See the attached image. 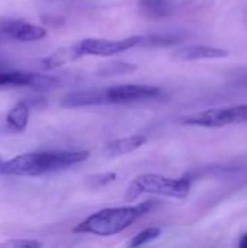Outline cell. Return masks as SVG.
Here are the masks:
<instances>
[{
    "label": "cell",
    "mask_w": 247,
    "mask_h": 248,
    "mask_svg": "<svg viewBox=\"0 0 247 248\" xmlns=\"http://www.w3.org/2000/svg\"><path fill=\"white\" fill-rule=\"evenodd\" d=\"M162 94V90L148 84H119L103 89L105 105H125L156 99Z\"/></svg>",
    "instance_id": "6"
},
{
    "label": "cell",
    "mask_w": 247,
    "mask_h": 248,
    "mask_svg": "<svg viewBox=\"0 0 247 248\" xmlns=\"http://www.w3.org/2000/svg\"><path fill=\"white\" fill-rule=\"evenodd\" d=\"M239 247L242 248H247V234H243L240 241H239Z\"/></svg>",
    "instance_id": "19"
},
{
    "label": "cell",
    "mask_w": 247,
    "mask_h": 248,
    "mask_svg": "<svg viewBox=\"0 0 247 248\" xmlns=\"http://www.w3.org/2000/svg\"><path fill=\"white\" fill-rule=\"evenodd\" d=\"M181 124L201 128H223L227 125L247 124V103L226 108H213L181 118Z\"/></svg>",
    "instance_id": "4"
},
{
    "label": "cell",
    "mask_w": 247,
    "mask_h": 248,
    "mask_svg": "<svg viewBox=\"0 0 247 248\" xmlns=\"http://www.w3.org/2000/svg\"><path fill=\"white\" fill-rule=\"evenodd\" d=\"M44 244L36 240H23V238H15V240H6L0 243V247L3 248H36L42 247Z\"/></svg>",
    "instance_id": "16"
},
{
    "label": "cell",
    "mask_w": 247,
    "mask_h": 248,
    "mask_svg": "<svg viewBox=\"0 0 247 248\" xmlns=\"http://www.w3.org/2000/svg\"><path fill=\"white\" fill-rule=\"evenodd\" d=\"M141 4L154 16H165L167 13V4L165 0H141Z\"/></svg>",
    "instance_id": "15"
},
{
    "label": "cell",
    "mask_w": 247,
    "mask_h": 248,
    "mask_svg": "<svg viewBox=\"0 0 247 248\" xmlns=\"http://www.w3.org/2000/svg\"><path fill=\"white\" fill-rule=\"evenodd\" d=\"M58 80L49 74L32 71H0V89L32 87L36 90H48L57 86Z\"/></svg>",
    "instance_id": "7"
},
{
    "label": "cell",
    "mask_w": 247,
    "mask_h": 248,
    "mask_svg": "<svg viewBox=\"0 0 247 248\" xmlns=\"http://www.w3.org/2000/svg\"><path fill=\"white\" fill-rule=\"evenodd\" d=\"M4 35L19 42H35L47 36V29L44 26L26 22V20H4L0 25Z\"/></svg>",
    "instance_id": "8"
},
{
    "label": "cell",
    "mask_w": 247,
    "mask_h": 248,
    "mask_svg": "<svg viewBox=\"0 0 247 248\" xmlns=\"http://www.w3.org/2000/svg\"><path fill=\"white\" fill-rule=\"evenodd\" d=\"M79 54L76 51V46L74 44L73 45H68V46H63L57 51H54L51 55H47L45 58H42L39 61V65L42 70L45 71H52V70H57L68 62H73L76 60H79Z\"/></svg>",
    "instance_id": "12"
},
{
    "label": "cell",
    "mask_w": 247,
    "mask_h": 248,
    "mask_svg": "<svg viewBox=\"0 0 247 248\" xmlns=\"http://www.w3.org/2000/svg\"><path fill=\"white\" fill-rule=\"evenodd\" d=\"M146 141H147V138L144 135H130V137L116 138L106 144L103 153L108 158L122 157L125 154H130V153L141 148L146 144Z\"/></svg>",
    "instance_id": "10"
},
{
    "label": "cell",
    "mask_w": 247,
    "mask_h": 248,
    "mask_svg": "<svg viewBox=\"0 0 247 248\" xmlns=\"http://www.w3.org/2000/svg\"><path fill=\"white\" fill-rule=\"evenodd\" d=\"M116 179H118L116 173H99V174L90 176L89 183L93 187H100V186H105V185H109V183L115 182Z\"/></svg>",
    "instance_id": "18"
},
{
    "label": "cell",
    "mask_w": 247,
    "mask_h": 248,
    "mask_svg": "<svg viewBox=\"0 0 247 248\" xmlns=\"http://www.w3.org/2000/svg\"><path fill=\"white\" fill-rule=\"evenodd\" d=\"M143 38L138 35H131L122 39H105V38H86L74 44L79 57H114L125 52L138 44Z\"/></svg>",
    "instance_id": "5"
},
{
    "label": "cell",
    "mask_w": 247,
    "mask_h": 248,
    "mask_svg": "<svg viewBox=\"0 0 247 248\" xmlns=\"http://www.w3.org/2000/svg\"><path fill=\"white\" fill-rule=\"evenodd\" d=\"M191 190V177L170 179L160 174H141L135 177L125 192V201H137L141 195H159L173 199H185Z\"/></svg>",
    "instance_id": "3"
},
{
    "label": "cell",
    "mask_w": 247,
    "mask_h": 248,
    "mask_svg": "<svg viewBox=\"0 0 247 248\" xmlns=\"http://www.w3.org/2000/svg\"><path fill=\"white\" fill-rule=\"evenodd\" d=\"M1 161H3V160H1V158H0V164H1Z\"/></svg>",
    "instance_id": "20"
},
{
    "label": "cell",
    "mask_w": 247,
    "mask_h": 248,
    "mask_svg": "<svg viewBox=\"0 0 247 248\" xmlns=\"http://www.w3.org/2000/svg\"><path fill=\"white\" fill-rule=\"evenodd\" d=\"M95 105H105L103 89L76 90L66 94L61 100V106L64 108H80V106H95Z\"/></svg>",
    "instance_id": "11"
},
{
    "label": "cell",
    "mask_w": 247,
    "mask_h": 248,
    "mask_svg": "<svg viewBox=\"0 0 247 248\" xmlns=\"http://www.w3.org/2000/svg\"><path fill=\"white\" fill-rule=\"evenodd\" d=\"M86 150H61V151H36L19 154L10 160L1 161L0 174L15 177H38L58 170L80 164L89 158Z\"/></svg>",
    "instance_id": "1"
},
{
    "label": "cell",
    "mask_w": 247,
    "mask_h": 248,
    "mask_svg": "<svg viewBox=\"0 0 247 248\" xmlns=\"http://www.w3.org/2000/svg\"><path fill=\"white\" fill-rule=\"evenodd\" d=\"M29 122V105L25 100L16 102L6 115V125L15 132H22L26 129Z\"/></svg>",
    "instance_id": "13"
},
{
    "label": "cell",
    "mask_w": 247,
    "mask_h": 248,
    "mask_svg": "<svg viewBox=\"0 0 247 248\" xmlns=\"http://www.w3.org/2000/svg\"><path fill=\"white\" fill-rule=\"evenodd\" d=\"M160 235H162V230L159 227H148V228H144L143 231H140L135 237H132L127 246L131 248L141 247V246H146V244L157 240Z\"/></svg>",
    "instance_id": "14"
},
{
    "label": "cell",
    "mask_w": 247,
    "mask_h": 248,
    "mask_svg": "<svg viewBox=\"0 0 247 248\" xmlns=\"http://www.w3.org/2000/svg\"><path fill=\"white\" fill-rule=\"evenodd\" d=\"M230 55L229 49L210 46V45H188L173 52V57L182 61H198V60H221Z\"/></svg>",
    "instance_id": "9"
},
{
    "label": "cell",
    "mask_w": 247,
    "mask_h": 248,
    "mask_svg": "<svg viewBox=\"0 0 247 248\" xmlns=\"http://www.w3.org/2000/svg\"><path fill=\"white\" fill-rule=\"evenodd\" d=\"M154 208L153 201H144L131 206H116V208H105L86 219L79 222L74 228V234H92L98 237H111L121 234L130 225L137 222L141 217L148 214Z\"/></svg>",
    "instance_id": "2"
},
{
    "label": "cell",
    "mask_w": 247,
    "mask_h": 248,
    "mask_svg": "<svg viewBox=\"0 0 247 248\" xmlns=\"http://www.w3.org/2000/svg\"><path fill=\"white\" fill-rule=\"evenodd\" d=\"M134 70H135L134 65H130V64H125V62H112L108 67L102 68L99 73H103L100 76H112V74H125V73H130V71H134Z\"/></svg>",
    "instance_id": "17"
}]
</instances>
